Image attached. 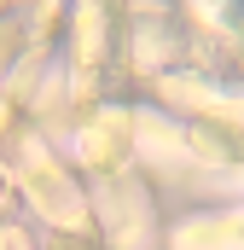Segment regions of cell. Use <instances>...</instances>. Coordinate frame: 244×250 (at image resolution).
<instances>
[{
  "label": "cell",
  "mask_w": 244,
  "mask_h": 250,
  "mask_svg": "<svg viewBox=\"0 0 244 250\" xmlns=\"http://www.w3.org/2000/svg\"><path fill=\"white\" fill-rule=\"evenodd\" d=\"M122 134H128V117H122V111H105L99 123H93L87 134H81V157H87L93 169H105V163H117L122 151H128V140H122Z\"/></svg>",
  "instance_id": "obj_1"
},
{
  "label": "cell",
  "mask_w": 244,
  "mask_h": 250,
  "mask_svg": "<svg viewBox=\"0 0 244 250\" xmlns=\"http://www.w3.org/2000/svg\"><path fill=\"white\" fill-rule=\"evenodd\" d=\"M0 250H29V239H23L18 227H0Z\"/></svg>",
  "instance_id": "obj_2"
},
{
  "label": "cell",
  "mask_w": 244,
  "mask_h": 250,
  "mask_svg": "<svg viewBox=\"0 0 244 250\" xmlns=\"http://www.w3.org/2000/svg\"><path fill=\"white\" fill-rule=\"evenodd\" d=\"M12 53H18V35H12V29L0 23V70H6V59H12Z\"/></svg>",
  "instance_id": "obj_3"
},
{
  "label": "cell",
  "mask_w": 244,
  "mask_h": 250,
  "mask_svg": "<svg viewBox=\"0 0 244 250\" xmlns=\"http://www.w3.org/2000/svg\"><path fill=\"white\" fill-rule=\"evenodd\" d=\"M0 128H6V105H0Z\"/></svg>",
  "instance_id": "obj_4"
},
{
  "label": "cell",
  "mask_w": 244,
  "mask_h": 250,
  "mask_svg": "<svg viewBox=\"0 0 244 250\" xmlns=\"http://www.w3.org/2000/svg\"><path fill=\"white\" fill-rule=\"evenodd\" d=\"M0 209H6V187H0Z\"/></svg>",
  "instance_id": "obj_5"
},
{
  "label": "cell",
  "mask_w": 244,
  "mask_h": 250,
  "mask_svg": "<svg viewBox=\"0 0 244 250\" xmlns=\"http://www.w3.org/2000/svg\"><path fill=\"white\" fill-rule=\"evenodd\" d=\"M239 227H244V215H239ZM239 239H244V233H239Z\"/></svg>",
  "instance_id": "obj_6"
}]
</instances>
